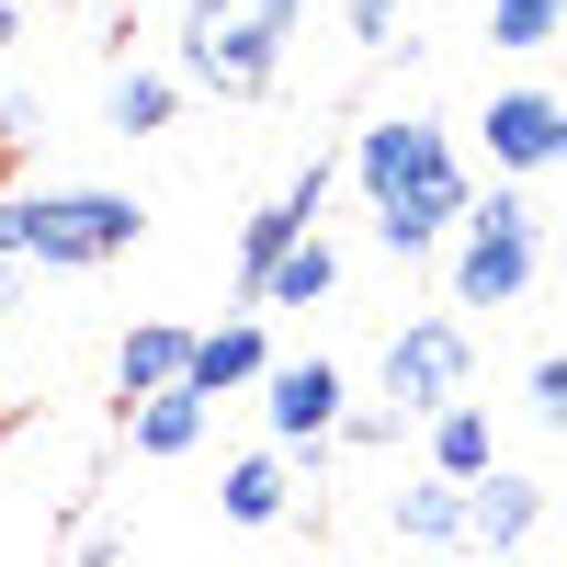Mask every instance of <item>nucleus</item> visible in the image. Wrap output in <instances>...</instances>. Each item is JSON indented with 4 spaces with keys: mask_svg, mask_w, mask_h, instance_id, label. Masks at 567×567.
Instances as JSON below:
<instances>
[{
    "mask_svg": "<svg viewBox=\"0 0 567 567\" xmlns=\"http://www.w3.org/2000/svg\"><path fill=\"white\" fill-rule=\"evenodd\" d=\"M352 182H363V205H374V239H386L398 261H420L443 239V227L465 216V159H454V136L432 114H374L352 136Z\"/></svg>",
    "mask_w": 567,
    "mask_h": 567,
    "instance_id": "f257e3e1",
    "label": "nucleus"
},
{
    "mask_svg": "<svg viewBox=\"0 0 567 567\" xmlns=\"http://www.w3.org/2000/svg\"><path fill=\"white\" fill-rule=\"evenodd\" d=\"M148 239V205L114 194V182H34V194H0V261L34 272H103Z\"/></svg>",
    "mask_w": 567,
    "mask_h": 567,
    "instance_id": "f03ea898",
    "label": "nucleus"
},
{
    "mask_svg": "<svg viewBox=\"0 0 567 567\" xmlns=\"http://www.w3.org/2000/svg\"><path fill=\"white\" fill-rule=\"evenodd\" d=\"M296 23H307V0H194L182 34H171V80L261 103L284 80V58H296Z\"/></svg>",
    "mask_w": 567,
    "mask_h": 567,
    "instance_id": "7ed1b4c3",
    "label": "nucleus"
},
{
    "mask_svg": "<svg viewBox=\"0 0 567 567\" xmlns=\"http://www.w3.org/2000/svg\"><path fill=\"white\" fill-rule=\"evenodd\" d=\"M454 239V307H523L534 296V272H545V205L534 194H465V216L443 227Z\"/></svg>",
    "mask_w": 567,
    "mask_h": 567,
    "instance_id": "20e7f679",
    "label": "nucleus"
},
{
    "mask_svg": "<svg viewBox=\"0 0 567 567\" xmlns=\"http://www.w3.org/2000/svg\"><path fill=\"white\" fill-rule=\"evenodd\" d=\"M465 386H477V341H465V318H409V329H386V398H398V420L443 409V398H465Z\"/></svg>",
    "mask_w": 567,
    "mask_h": 567,
    "instance_id": "39448f33",
    "label": "nucleus"
},
{
    "mask_svg": "<svg viewBox=\"0 0 567 567\" xmlns=\"http://www.w3.org/2000/svg\"><path fill=\"white\" fill-rule=\"evenodd\" d=\"M534 534H545V488L477 465V477H465V556H523Z\"/></svg>",
    "mask_w": 567,
    "mask_h": 567,
    "instance_id": "423d86ee",
    "label": "nucleus"
},
{
    "mask_svg": "<svg viewBox=\"0 0 567 567\" xmlns=\"http://www.w3.org/2000/svg\"><path fill=\"white\" fill-rule=\"evenodd\" d=\"M250 386L272 409V443H329V420H341V363H261Z\"/></svg>",
    "mask_w": 567,
    "mask_h": 567,
    "instance_id": "0eeeda50",
    "label": "nucleus"
},
{
    "mask_svg": "<svg viewBox=\"0 0 567 567\" xmlns=\"http://www.w3.org/2000/svg\"><path fill=\"white\" fill-rule=\"evenodd\" d=\"M318 205H329V159H307L272 205H250V216H239V296H250V272H261L284 239H296V227H318Z\"/></svg>",
    "mask_w": 567,
    "mask_h": 567,
    "instance_id": "6e6552de",
    "label": "nucleus"
},
{
    "mask_svg": "<svg viewBox=\"0 0 567 567\" xmlns=\"http://www.w3.org/2000/svg\"><path fill=\"white\" fill-rule=\"evenodd\" d=\"M488 159L499 171H556V91H499L488 103Z\"/></svg>",
    "mask_w": 567,
    "mask_h": 567,
    "instance_id": "1a4fd4ad",
    "label": "nucleus"
},
{
    "mask_svg": "<svg viewBox=\"0 0 567 567\" xmlns=\"http://www.w3.org/2000/svg\"><path fill=\"white\" fill-rule=\"evenodd\" d=\"M329 284H341V250H329L318 227H296V239L250 272V307H329Z\"/></svg>",
    "mask_w": 567,
    "mask_h": 567,
    "instance_id": "9d476101",
    "label": "nucleus"
},
{
    "mask_svg": "<svg viewBox=\"0 0 567 567\" xmlns=\"http://www.w3.org/2000/svg\"><path fill=\"white\" fill-rule=\"evenodd\" d=\"M125 443L136 454H194L205 443V386H182V374H171V386H136V409H125Z\"/></svg>",
    "mask_w": 567,
    "mask_h": 567,
    "instance_id": "9b49d317",
    "label": "nucleus"
},
{
    "mask_svg": "<svg viewBox=\"0 0 567 567\" xmlns=\"http://www.w3.org/2000/svg\"><path fill=\"white\" fill-rule=\"evenodd\" d=\"M386 523H398V545H420V556H465V477H443V465H432L420 488H398Z\"/></svg>",
    "mask_w": 567,
    "mask_h": 567,
    "instance_id": "f8f14e48",
    "label": "nucleus"
},
{
    "mask_svg": "<svg viewBox=\"0 0 567 567\" xmlns=\"http://www.w3.org/2000/svg\"><path fill=\"white\" fill-rule=\"evenodd\" d=\"M216 511H227V523H284V511H296V454H239V465H227V477H216Z\"/></svg>",
    "mask_w": 567,
    "mask_h": 567,
    "instance_id": "ddd939ff",
    "label": "nucleus"
},
{
    "mask_svg": "<svg viewBox=\"0 0 567 567\" xmlns=\"http://www.w3.org/2000/svg\"><path fill=\"white\" fill-rule=\"evenodd\" d=\"M272 363V341L250 318H227V329H194V352H182V386H205V398H227V386H250V374Z\"/></svg>",
    "mask_w": 567,
    "mask_h": 567,
    "instance_id": "4468645a",
    "label": "nucleus"
},
{
    "mask_svg": "<svg viewBox=\"0 0 567 567\" xmlns=\"http://www.w3.org/2000/svg\"><path fill=\"white\" fill-rule=\"evenodd\" d=\"M420 432H432V465H443V477H477V465H499V420H488L477 398L420 409Z\"/></svg>",
    "mask_w": 567,
    "mask_h": 567,
    "instance_id": "2eb2a0df",
    "label": "nucleus"
},
{
    "mask_svg": "<svg viewBox=\"0 0 567 567\" xmlns=\"http://www.w3.org/2000/svg\"><path fill=\"white\" fill-rule=\"evenodd\" d=\"M171 114H182V80H171V69H114V80H103V125H114V136H159Z\"/></svg>",
    "mask_w": 567,
    "mask_h": 567,
    "instance_id": "dca6fc26",
    "label": "nucleus"
},
{
    "mask_svg": "<svg viewBox=\"0 0 567 567\" xmlns=\"http://www.w3.org/2000/svg\"><path fill=\"white\" fill-rule=\"evenodd\" d=\"M182 352H194V329H171V318L125 329V341H114V398H136V386H171V374H182Z\"/></svg>",
    "mask_w": 567,
    "mask_h": 567,
    "instance_id": "f3484780",
    "label": "nucleus"
},
{
    "mask_svg": "<svg viewBox=\"0 0 567 567\" xmlns=\"http://www.w3.org/2000/svg\"><path fill=\"white\" fill-rule=\"evenodd\" d=\"M488 45H511V58H545V45H556V0H488Z\"/></svg>",
    "mask_w": 567,
    "mask_h": 567,
    "instance_id": "a211bd4d",
    "label": "nucleus"
},
{
    "mask_svg": "<svg viewBox=\"0 0 567 567\" xmlns=\"http://www.w3.org/2000/svg\"><path fill=\"white\" fill-rule=\"evenodd\" d=\"M409 23H420V0H352V45H363V58L409 45Z\"/></svg>",
    "mask_w": 567,
    "mask_h": 567,
    "instance_id": "6ab92c4d",
    "label": "nucleus"
},
{
    "mask_svg": "<svg viewBox=\"0 0 567 567\" xmlns=\"http://www.w3.org/2000/svg\"><path fill=\"white\" fill-rule=\"evenodd\" d=\"M523 409L545 420V432H556V420H567V363H556V352H545V363L523 374Z\"/></svg>",
    "mask_w": 567,
    "mask_h": 567,
    "instance_id": "aec40b11",
    "label": "nucleus"
},
{
    "mask_svg": "<svg viewBox=\"0 0 567 567\" xmlns=\"http://www.w3.org/2000/svg\"><path fill=\"white\" fill-rule=\"evenodd\" d=\"M12 45H23V0H0V58H12Z\"/></svg>",
    "mask_w": 567,
    "mask_h": 567,
    "instance_id": "412c9836",
    "label": "nucleus"
},
{
    "mask_svg": "<svg viewBox=\"0 0 567 567\" xmlns=\"http://www.w3.org/2000/svg\"><path fill=\"white\" fill-rule=\"evenodd\" d=\"M0 432H12V420H0Z\"/></svg>",
    "mask_w": 567,
    "mask_h": 567,
    "instance_id": "4be33fe9",
    "label": "nucleus"
}]
</instances>
